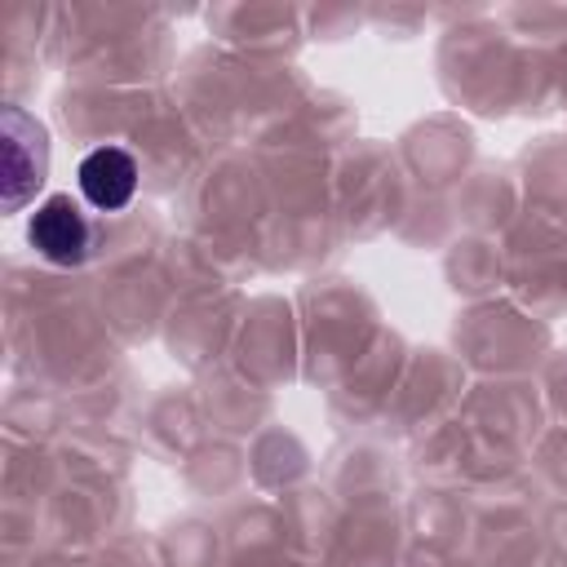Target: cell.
Segmentation results:
<instances>
[{
	"instance_id": "cell-1",
	"label": "cell",
	"mask_w": 567,
	"mask_h": 567,
	"mask_svg": "<svg viewBox=\"0 0 567 567\" xmlns=\"http://www.w3.org/2000/svg\"><path fill=\"white\" fill-rule=\"evenodd\" d=\"M27 239L31 248L53 261V266H80L89 252H93V221L89 213L71 199V195H49L35 213H31V226H27Z\"/></svg>"
},
{
	"instance_id": "cell-2",
	"label": "cell",
	"mask_w": 567,
	"mask_h": 567,
	"mask_svg": "<svg viewBox=\"0 0 567 567\" xmlns=\"http://www.w3.org/2000/svg\"><path fill=\"white\" fill-rule=\"evenodd\" d=\"M137 190V159L124 146H97L80 159V195L97 213H115Z\"/></svg>"
}]
</instances>
